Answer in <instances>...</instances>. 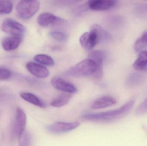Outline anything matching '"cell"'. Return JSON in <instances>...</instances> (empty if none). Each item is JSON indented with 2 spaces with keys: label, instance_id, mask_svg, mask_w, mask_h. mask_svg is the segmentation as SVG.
<instances>
[{
  "label": "cell",
  "instance_id": "12",
  "mask_svg": "<svg viewBox=\"0 0 147 146\" xmlns=\"http://www.w3.org/2000/svg\"><path fill=\"white\" fill-rule=\"evenodd\" d=\"M115 99L111 96H104L97 99L92 103V108L95 109L110 107L116 103Z\"/></svg>",
  "mask_w": 147,
  "mask_h": 146
},
{
  "label": "cell",
  "instance_id": "3",
  "mask_svg": "<svg viewBox=\"0 0 147 146\" xmlns=\"http://www.w3.org/2000/svg\"><path fill=\"white\" fill-rule=\"evenodd\" d=\"M40 7V3L38 1H21L16 6V13L21 19H28L37 13Z\"/></svg>",
  "mask_w": 147,
  "mask_h": 146
},
{
  "label": "cell",
  "instance_id": "1",
  "mask_svg": "<svg viewBox=\"0 0 147 146\" xmlns=\"http://www.w3.org/2000/svg\"><path fill=\"white\" fill-rule=\"evenodd\" d=\"M134 104V100H130L117 109L101 113L84 114L81 117L85 121L94 122H113L126 117L131 111Z\"/></svg>",
  "mask_w": 147,
  "mask_h": 146
},
{
  "label": "cell",
  "instance_id": "17",
  "mask_svg": "<svg viewBox=\"0 0 147 146\" xmlns=\"http://www.w3.org/2000/svg\"><path fill=\"white\" fill-rule=\"evenodd\" d=\"M71 98V95L70 93H61L52 101L51 105L54 107H63L69 103Z\"/></svg>",
  "mask_w": 147,
  "mask_h": 146
},
{
  "label": "cell",
  "instance_id": "15",
  "mask_svg": "<svg viewBox=\"0 0 147 146\" xmlns=\"http://www.w3.org/2000/svg\"><path fill=\"white\" fill-rule=\"evenodd\" d=\"M20 97L26 102L40 108H45L47 107L46 104L44 102L32 93L28 92L22 93H21Z\"/></svg>",
  "mask_w": 147,
  "mask_h": 146
},
{
  "label": "cell",
  "instance_id": "2",
  "mask_svg": "<svg viewBox=\"0 0 147 146\" xmlns=\"http://www.w3.org/2000/svg\"><path fill=\"white\" fill-rule=\"evenodd\" d=\"M99 67L96 63L90 58L84 59L71 67L66 72V75L80 77L94 75Z\"/></svg>",
  "mask_w": 147,
  "mask_h": 146
},
{
  "label": "cell",
  "instance_id": "21",
  "mask_svg": "<svg viewBox=\"0 0 147 146\" xmlns=\"http://www.w3.org/2000/svg\"><path fill=\"white\" fill-rule=\"evenodd\" d=\"M13 3L10 1H0V15L10 13L13 10Z\"/></svg>",
  "mask_w": 147,
  "mask_h": 146
},
{
  "label": "cell",
  "instance_id": "19",
  "mask_svg": "<svg viewBox=\"0 0 147 146\" xmlns=\"http://www.w3.org/2000/svg\"><path fill=\"white\" fill-rule=\"evenodd\" d=\"M147 46V31H146L136 42L134 44L135 51L137 53H140Z\"/></svg>",
  "mask_w": 147,
  "mask_h": 146
},
{
  "label": "cell",
  "instance_id": "22",
  "mask_svg": "<svg viewBox=\"0 0 147 146\" xmlns=\"http://www.w3.org/2000/svg\"><path fill=\"white\" fill-rule=\"evenodd\" d=\"M19 140H20L19 146H31L32 145L31 136L29 133L26 130L22 135Z\"/></svg>",
  "mask_w": 147,
  "mask_h": 146
},
{
  "label": "cell",
  "instance_id": "25",
  "mask_svg": "<svg viewBox=\"0 0 147 146\" xmlns=\"http://www.w3.org/2000/svg\"><path fill=\"white\" fill-rule=\"evenodd\" d=\"M12 75L11 71L5 68L0 67V81L8 79Z\"/></svg>",
  "mask_w": 147,
  "mask_h": 146
},
{
  "label": "cell",
  "instance_id": "18",
  "mask_svg": "<svg viewBox=\"0 0 147 146\" xmlns=\"http://www.w3.org/2000/svg\"><path fill=\"white\" fill-rule=\"evenodd\" d=\"M105 57L103 51L96 50L91 51L88 55V58L93 61L100 68H102L103 63Z\"/></svg>",
  "mask_w": 147,
  "mask_h": 146
},
{
  "label": "cell",
  "instance_id": "13",
  "mask_svg": "<svg viewBox=\"0 0 147 146\" xmlns=\"http://www.w3.org/2000/svg\"><path fill=\"white\" fill-rule=\"evenodd\" d=\"M22 37L9 36L3 39L2 42L3 48L7 51L14 50L18 48L21 42Z\"/></svg>",
  "mask_w": 147,
  "mask_h": 146
},
{
  "label": "cell",
  "instance_id": "11",
  "mask_svg": "<svg viewBox=\"0 0 147 146\" xmlns=\"http://www.w3.org/2000/svg\"><path fill=\"white\" fill-rule=\"evenodd\" d=\"M26 68L32 74L38 78H47L50 73L48 69L45 66L33 62L28 63Z\"/></svg>",
  "mask_w": 147,
  "mask_h": 146
},
{
  "label": "cell",
  "instance_id": "24",
  "mask_svg": "<svg viewBox=\"0 0 147 146\" xmlns=\"http://www.w3.org/2000/svg\"><path fill=\"white\" fill-rule=\"evenodd\" d=\"M135 114L137 116H141L147 114V97L137 107Z\"/></svg>",
  "mask_w": 147,
  "mask_h": 146
},
{
  "label": "cell",
  "instance_id": "7",
  "mask_svg": "<svg viewBox=\"0 0 147 146\" xmlns=\"http://www.w3.org/2000/svg\"><path fill=\"white\" fill-rule=\"evenodd\" d=\"M79 41L81 46L84 49L89 51L92 49L98 43L96 33L91 29L90 31L85 33L81 35Z\"/></svg>",
  "mask_w": 147,
  "mask_h": 146
},
{
  "label": "cell",
  "instance_id": "6",
  "mask_svg": "<svg viewBox=\"0 0 147 146\" xmlns=\"http://www.w3.org/2000/svg\"><path fill=\"white\" fill-rule=\"evenodd\" d=\"M80 125L79 122H57L47 127L48 132L52 134H58L67 133L76 129Z\"/></svg>",
  "mask_w": 147,
  "mask_h": 146
},
{
  "label": "cell",
  "instance_id": "16",
  "mask_svg": "<svg viewBox=\"0 0 147 146\" xmlns=\"http://www.w3.org/2000/svg\"><path fill=\"white\" fill-rule=\"evenodd\" d=\"M91 29L94 30L96 33L98 42L108 41L111 38L110 34L99 25H93L92 26Z\"/></svg>",
  "mask_w": 147,
  "mask_h": 146
},
{
  "label": "cell",
  "instance_id": "23",
  "mask_svg": "<svg viewBox=\"0 0 147 146\" xmlns=\"http://www.w3.org/2000/svg\"><path fill=\"white\" fill-rule=\"evenodd\" d=\"M51 37L59 42H63L67 39V35L65 33L60 31H52L49 33Z\"/></svg>",
  "mask_w": 147,
  "mask_h": 146
},
{
  "label": "cell",
  "instance_id": "20",
  "mask_svg": "<svg viewBox=\"0 0 147 146\" xmlns=\"http://www.w3.org/2000/svg\"><path fill=\"white\" fill-rule=\"evenodd\" d=\"M34 60L38 63L46 66H52L54 65L53 59L50 56L45 54H38L34 57Z\"/></svg>",
  "mask_w": 147,
  "mask_h": 146
},
{
  "label": "cell",
  "instance_id": "14",
  "mask_svg": "<svg viewBox=\"0 0 147 146\" xmlns=\"http://www.w3.org/2000/svg\"><path fill=\"white\" fill-rule=\"evenodd\" d=\"M133 67L137 71H147V51L143 50L140 52Z\"/></svg>",
  "mask_w": 147,
  "mask_h": 146
},
{
  "label": "cell",
  "instance_id": "8",
  "mask_svg": "<svg viewBox=\"0 0 147 146\" xmlns=\"http://www.w3.org/2000/svg\"><path fill=\"white\" fill-rule=\"evenodd\" d=\"M64 21L63 19L49 13H42L38 18V23L42 27L59 25Z\"/></svg>",
  "mask_w": 147,
  "mask_h": 146
},
{
  "label": "cell",
  "instance_id": "5",
  "mask_svg": "<svg viewBox=\"0 0 147 146\" xmlns=\"http://www.w3.org/2000/svg\"><path fill=\"white\" fill-rule=\"evenodd\" d=\"M26 115L21 108L18 107L16 109L15 119L12 129L13 136L20 139L22 135L26 131Z\"/></svg>",
  "mask_w": 147,
  "mask_h": 146
},
{
  "label": "cell",
  "instance_id": "9",
  "mask_svg": "<svg viewBox=\"0 0 147 146\" xmlns=\"http://www.w3.org/2000/svg\"><path fill=\"white\" fill-rule=\"evenodd\" d=\"M51 83L57 90L66 93H74L77 91V88L73 84L59 77H54L52 78Z\"/></svg>",
  "mask_w": 147,
  "mask_h": 146
},
{
  "label": "cell",
  "instance_id": "4",
  "mask_svg": "<svg viewBox=\"0 0 147 146\" xmlns=\"http://www.w3.org/2000/svg\"><path fill=\"white\" fill-rule=\"evenodd\" d=\"M1 29L10 36L22 37L25 32L24 26L18 21L11 19L4 20L1 26Z\"/></svg>",
  "mask_w": 147,
  "mask_h": 146
},
{
  "label": "cell",
  "instance_id": "10",
  "mask_svg": "<svg viewBox=\"0 0 147 146\" xmlns=\"http://www.w3.org/2000/svg\"><path fill=\"white\" fill-rule=\"evenodd\" d=\"M117 1L115 0H92L88 2V8L95 11L109 10L115 7Z\"/></svg>",
  "mask_w": 147,
  "mask_h": 146
}]
</instances>
